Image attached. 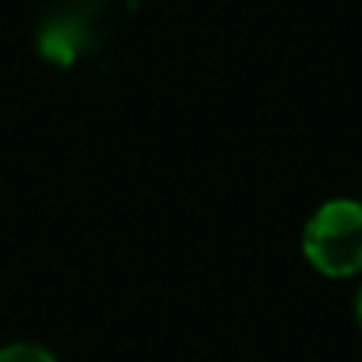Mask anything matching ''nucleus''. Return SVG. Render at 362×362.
<instances>
[{
  "instance_id": "7ed1b4c3",
  "label": "nucleus",
  "mask_w": 362,
  "mask_h": 362,
  "mask_svg": "<svg viewBox=\"0 0 362 362\" xmlns=\"http://www.w3.org/2000/svg\"><path fill=\"white\" fill-rule=\"evenodd\" d=\"M353 312H356V325H359V331H362V286H359V293H356V305H353Z\"/></svg>"
},
{
  "instance_id": "f257e3e1",
  "label": "nucleus",
  "mask_w": 362,
  "mask_h": 362,
  "mask_svg": "<svg viewBox=\"0 0 362 362\" xmlns=\"http://www.w3.org/2000/svg\"><path fill=\"white\" fill-rule=\"evenodd\" d=\"M302 255L327 280L362 274V200H325L302 226Z\"/></svg>"
},
{
  "instance_id": "f03ea898",
  "label": "nucleus",
  "mask_w": 362,
  "mask_h": 362,
  "mask_svg": "<svg viewBox=\"0 0 362 362\" xmlns=\"http://www.w3.org/2000/svg\"><path fill=\"white\" fill-rule=\"evenodd\" d=\"M0 362H57L38 344H10L0 350Z\"/></svg>"
}]
</instances>
